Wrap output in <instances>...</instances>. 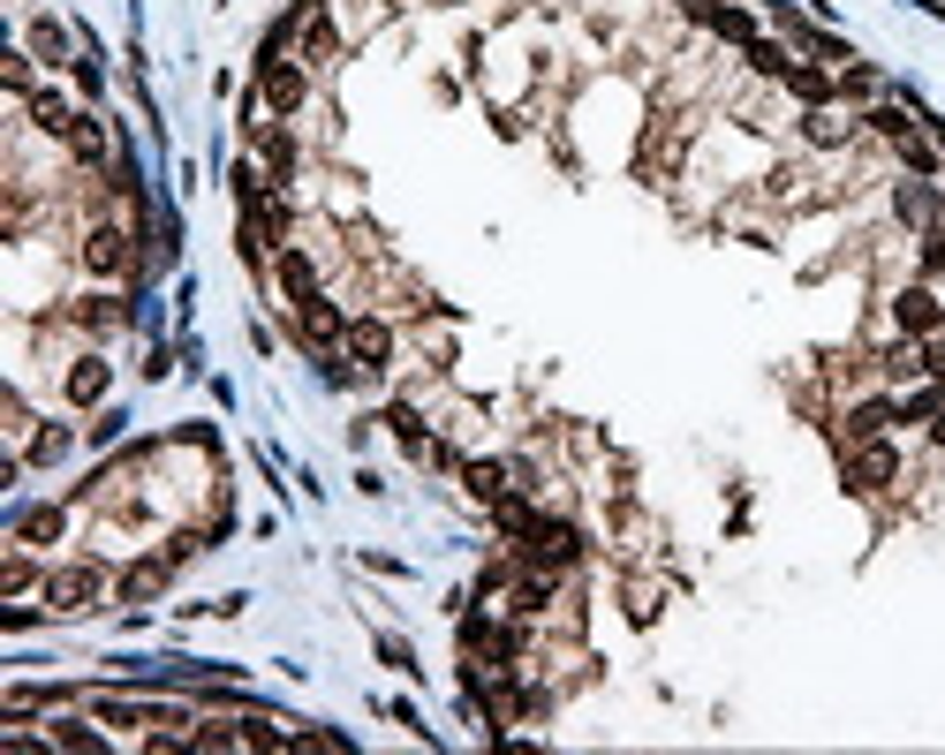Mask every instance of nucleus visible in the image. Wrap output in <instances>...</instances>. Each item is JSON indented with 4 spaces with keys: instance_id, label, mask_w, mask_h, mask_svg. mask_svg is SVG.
I'll return each mask as SVG.
<instances>
[{
    "instance_id": "nucleus-1",
    "label": "nucleus",
    "mask_w": 945,
    "mask_h": 755,
    "mask_svg": "<svg viewBox=\"0 0 945 755\" xmlns=\"http://www.w3.org/2000/svg\"><path fill=\"white\" fill-rule=\"evenodd\" d=\"M99 589H106L99 567H53V575H45V604H53V612H91Z\"/></svg>"
},
{
    "instance_id": "nucleus-2",
    "label": "nucleus",
    "mask_w": 945,
    "mask_h": 755,
    "mask_svg": "<svg viewBox=\"0 0 945 755\" xmlns=\"http://www.w3.org/2000/svg\"><path fill=\"white\" fill-rule=\"evenodd\" d=\"M893 476H901V454H893L885 438H862L855 454H848V484H855V492H885Z\"/></svg>"
},
{
    "instance_id": "nucleus-3",
    "label": "nucleus",
    "mask_w": 945,
    "mask_h": 755,
    "mask_svg": "<svg viewBox=\"0 0 945 755\" xmlns=\"http://www.w3.org/2000/svg\"><path fill=\"white\" fill-rule=\"evenodd\" d=\"M893 325H901L907 340H931L945 325V302L931 288H901V294H893Z\"/></svg>"
},
{
    "instance_id": "nucleus-4",
    "label": "nucleus",
    "mask_w": 945,
    "mask_h": 755,
    "mask_svg": "<svg viewBox=\"0 0 945 755\" xmlns=\"http://www.w3.org/2000/svg\"><path fill=\"white\" fill-rule=\"evenodd\" d=\"M348 363H363V371H387V355H393V325H379V318H348Z\"/></svg>"
},
{
    "instance_id": "nucleus-5",
    "label": "nucleus",
    "mask_w": 945,
    "mask_h": 755,
    "mask_svg": "<svg viewBox=\"0 0 945 755\" xmlns=\"http://www.w3.org/2000/svg\"><path fill=\"white\" fill-rule=\"evenodd\" d=\"M530 559H537V567H575V559H583V537H575L567 521H545V514H537V521H530Z\"/></svg>"
},
{
    "instance_id": "nucleus-6",
    "label": "nucleus",
    "mask_w": 945,
    "mask_h": 755,
    "mask_svg": "<svg viewBox=\"0 0 945 755\" xmlns=\"http://www.w3.org/2000/svg\"><path fill=\"white\" fill-rule=\"evenodd\" d=\"M122 265H130V235H122V227H91L84 235V272L106 280V272H122Z\"/></svg>"
},
{
    "instance_id": "nucleus-7",
    "label": "nucleus",
    "mask_w": 945,
    "mask_h": 755,
    "mask_svg": "<svg viewBox=\"0 0 945 755\" xmlns=\"http://www.w3.org/2000/svg\"><path fill=\"white\" fill-rule=\"evenodd\" d=\"M265 69V99H273V114H296L302 99H310V76L302 69H288V61H258Z\"/></svg>"
},
{
    "instance_id": "nucleus-8",
    "label": "nucleus",
    "mask_w": 945,
    "mask_h": 755,
    "mask_svg": "<svg viewBox=\"0 0 945 755\" xmlns=\"http://www.w3.org/2000/svg\"><path fill=\"white\" fill-rule=\"evenodd\" d=\"M296 333H302V340H341L348 318L326 302V294H302V302H296Z\"/></svg>"
},
{
    "instance_id": "nucleus-9",
    "label": "nucleus",
    "mask_w": 945,
    "mask_h": 755,
    "mask_svg": "<svg viewBox=\"0 0 945 755\" xmlns=\"http://www.w3.org/2000/svg\"><path fill=\"white\" fill-rule=\"evenodd\" d=\"M802 136H810V144H824V152H832V144H848V136H855V122H848V114H840V106H810V122H802Z\"/></svg>"
},
{
    "instance_id": "nucleus-10",
    "label": "nucleus",
    "mask_w": 945,
    "mask_h": 755,
    "mask_svg": "<svg viewBox=\"0 0 945 755\" xmlns=\"http://www.w3.org/2000/svg\"><path fill=\"white\" fill-rule=\"evenodd\" d=\"M696 15L719 31V39H733V45H749L757 39V23H749V8H711V0H696Z\"/></svg>"
},
{
    "instance_id": "nucleus-11",
    "label": "nucleus",
    "mask_w": 945,
    "mask_h": 755,
    "mask_svg": "<svg viewBox=\"0 0 945 755\" xmlns=\"http://www.w3.org/2000/svg\"><path fill=\"white\" fill-rule=\"evenodd\" d=\"M106 363H99V355H84V363H76V371H69V401H76V408H91V401H99V393H106Z\"/></svg>"
},
{
    "instance_id": "nucleus-12",
    "label": "nucleus",
    "mask_w": 945,
    "mask_h": 755,
    "mask_svg": "<svg viewBox=\"0 0 945 755\" xmlns=\"http://www.w3.org/2000/svg\"><path fill=\"white\" fill-rule=\"evenodd\" d=\"M280 288H288V302H302V294H318V265L302 250H288L280 257Z\"/></svg>"
},
{
    "instance_id": "nucleus-13",
    "label": "nucleus",
    "mask_w": 945,
    "mask_h": 755,
    "mask_svg": "<svg viewBox=\"0 0 945 755\" xmlns=\"http://www.w3.org/2000/svg\"><path fill=\"white\" fill-rule=\"evenodd\" d=\"M31 122H39L45 136H69V128H76V114H69L53 91H31Z\"/></svg>"
},
{
    "instance_id": "nucleus-14",
    "label": "nucleus",
    "mask_w": 945,
    "mask_h": 755,
    "mask_svg": "<svg viewBox=\"0 0 945 755\" xmlns=\"http://www.w3.org/2000/svg\"><path fill=\"white\" fill-rule=\"evenodd\" d=\"M462 476H470V492H476L484 506H500V499H507V468H500V462H470Z\"/></svg>"
},
{
    "instance_id": "nucleus-15",
    "label": "nucleus",
    "mask_w": 945,
    "mask_h": 755,
    "mask_svg": "<svg viewBox=\"0 0 945 755\" xmlns=\"http://www.w3.org/2000/svg\"><path fill=\"white\" fill-rule=\"evenodd\" d=\"M167 567H174V559H144V567H130V575H122V597H130V604H136V597H160Z\"/></svg>"
},
{
    "instance_id": "nucleus-16",
    "label": "nucleus",
    "mask_w": 945,
    "mask_h": 755,
    "mask_svg": "<svg viewBox=\"0 0 945 755\" xmlns=\"http://www.w3.org/2000/svg\"><path fill=\"white\" fill-rule=\"evenodd\" d=\"M885 423H893V408H885V401H855V408H848V438H877V431H885Z\"/></svg>"
},
{
    "instance_id": "nucleus-17",
    "label": "nucleus",
    "mask_w": 945,
    "mask_h": 755,
    "mask_svg": "<svg viewBox=\"0 0 945 755\" xmlns=\"http://www.w3.org/2000/svg\"><path fill=\"white\" fill-rule=\"evenodd\" d=\"M16 537H23V545H45V537H61V506H31V514H16Z\"/></svg>"
},
{
    "instance_id": "nucleus-18",
    "label": "nucleus",
    "mask_w": 945,
    "mask_h": 755,
    "mask_svg": "<svg viewBox=\"0 0 945 755\" xmlns=\"http://www.w3.org/2000/svg\"><path fill=\"white\" fill-rule=\"evenodd\" d=\"M779 84L794 91V99H810V106H832V84H824L816 69H794V61H787V76H779Z\"/></svg>"
},
{
    "instance_id": "nucleus-19",
    "label": "nucleus",
    "mask_w": 945,
    "mask_h": 755,
    "mask_svg": "<svg viewBox=\"0 0 945 755\" xmlns=\"http://www.w3.org/2000/svg\"><path fill=\"white\" fill-rule=\"evenodd\" d=\"M69 152H76V159H106V128L76 114V128H69Z\"/></svg>"
},
{
    "instance_id": "nucleus-20",
    "label": "nucleus",
    "mask_w": 945,
    "mask_h": 755,
    "mask_svg": "<svg viewBox=\"0 0 945 755\" xmlns=\"http://www.w3.org/2000/svg\"><path fill=\"white\" fill-rule=\"evenodd\" d=\"M931 211H938V197H931L923 182H907V189H901V219H915V227H931Z\"/></svg>"
},
{
    "instance_id": "nucleus-21",
    "label": "nucleus",
    "mask_w": 945,
    "mask_h": 755,
    "mask_svg": "<svg viewBox=\"0 0 945 755\" xmlns=\"http://www.w3.org/2000/svg\"><path fill=\"white\" fill-rule=\"evenodd\" d=\"M749 69H757V76H787V45L749 39Z\"/></svg>"
},
{
    "instance_id": "nucleus-22",
    "label": "nucleus",
    "mask_w": 945,
    "mask_h": 755,
    "mask_svg": "<svg viewBox=\"0 0 945 755\" xmlns=\"http://www.w3.org/2000/svg\"><path fill=\"white\" fill-rule=\"evenodd\" d=\"M901 159H907V174H923V182H931V167H938V152H931V144H923L915 128L901 136Z\"/></svg>"
},
{
    "instance_id": "nucleus-23",
    "label": "nucleus",
    "mask_w": 945,
    "mask_h": 755,
    "mask_svg": "<svg viewBox=\"0 0 945 755\" xmlns=\"http://www.w3.org/2000/svg\"><path fill=\"white\" fill-rule=\"evenodd\" d=\"M31 53H39V61H61V53H69L61 23H39V31H31Z\"/></svg>"
},
{
    "instance_id": "nucleus-24",
    "label": "nucleus",
    "mask_w": 945,
    "mask_h": 755,
    "mask_svg": "<svg viewBox=\"0 0 945 755\" xmlns=\"http://www.w3.org/2000/svg\"><path fill=\"white\" fill-rule=\"evenodd\" d=\"M69 446H76V438H69V431H61V423H53V431H39V446H31V462H61V454H69Z\"/></svg>"
},
{
    "instance_id": "nucleus-25",
    "label": "nucleus",
    "mask_w": 945,
    "mask_h": 755,
    "mask_svg": "<svg viewBox=\"0 0 945 755\" xmlns=\"http://www.w3.org/2000/svg\"><path fill=\"white\" fill-rule=\"evenodd\" d=\"M870 128H877V136H893V144H901V136H907V128H915V122H907L901 106H877V114H870Z\"/></svg>"
},
{
    "instance_id": "nucleus-26",
    "label": "nucleus",
    "mask_w": 945,
    "mask_h": 755,
    "mask_svg": "<svg viewBox=\"0 0 945 755\" xmlns=\"http://www.w3.org/2000/svg\"><path fill=\"white\" fill-rule=\"evenodd\" d=\"M923 265H931V272H945V227H931V242H923Z\"/></svg>"
},
{
    "instance_id": "nucleus-27",
    "label": "nucleus",
    "mask_w": 945,
    "mask_h": 755,
    "mask_svg": "<svg viewBox=\"0 0 945 755\" xmlns=\"http://www.w3.org/2000/svg\"><path fill=\"white\" fill-rule=\"evenodd\" d=\"M923 371H938V377H945V340H931V355H923Z\"/></svg>"
},
{
    "instance_id": "nucleus-28",
    "label": "nucleus",
    "mask_w": 945,
    "mask_h": 755,
    "mask_svg": "<svg viewBox=\"0 0 945 755\" xmlns=\"http://www.w3.org/2000/svg\"><path fill=\"white\" fill-rule=\"evenodd\" d=\"M931 438H938V446H945V408H938V416H931Z\"/></svg>"
},
{
    "instance_id": "nucleus-29",
    "label": "nucleus",
    "mask_w": 945,
    "mask_h": 755,
    "mask_svg": "<svg viewBox=\"0 0 945 755\" xmlns=\"http://www.w3.org/2000/svg\"><path fill=\"white\" fill-rule=\"evenodd\" d=\"M688 8H696V0H688Z\"/></svg>"
}]
</instances>
